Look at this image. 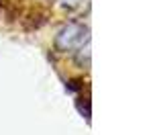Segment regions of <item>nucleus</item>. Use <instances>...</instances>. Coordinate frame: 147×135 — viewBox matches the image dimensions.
Returning <instances> with one entry per match:
<instances>
[{
    "label": "nucleus",
    "mask_w": 147,
    "mask_h": 135,
    "mask_svg": "<svg viewBox=\"0 0 147 135\" xmlns=\"http://www.w3.org/2000/svg\"><path fill=\"white\" fill-rule=\"evenodd\" d=\"M84 43H88V29L84 25H78V23H69L67 27H63L57 33V37H55V45H57L61 51L78 49Z\"/></svg>",
    "instance_id": "nucleus-1"
}]
</instances>
